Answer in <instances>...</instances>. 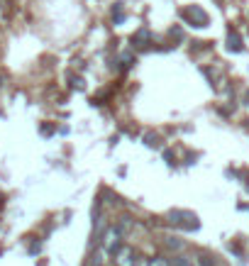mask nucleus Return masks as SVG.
Instances as JSON below:
<instances>
[{
	"mask_svg": "<svg viewBox=\"0 0 249 266\" xmlns=\"http://www.w3.org/2000/svg\"><path fill=\"white\" fill-rule=\"evenodd\" d=\"M168 222H173V225H178L183 230H198L200 227L198 217L193 212H188V210H171L168 212Z\"/></svg>",
	"mask_w": 249,
	"mask_h": 266,
	"instance_id": "f257e3e1",
	"label": "nucleus"
},
{
	"mask_svg": "<svg viewBox=\"0 0 249 266\" xmlns=\"http://www.w3.org/2000/svg\"><path fill=\"white\" fill-rule=\"evenodd\" d=\"M183 17L188 22H193L195 27H208V12L203 7H198V5H191L188 10H183Z\"/></svg>",
	"mask_w": 249,
	"mask_h": 266,
	"instance_id": "f03ea898",
	"label": "nucleus"
},
{
	"mask_svg": "<svg viewBox=\"0 0 249 266\" xmlns=\"http://www.w3.org/2000/svg\"><path fill=\"white\" fill-rule=\"evenodd\" d=\"M135 249H130V247H120L117 252H115V264L117 266H135Z\"/></svg>",
	"mask_w": 249,
	"mask_h": 266,
	"instance_id": "7ed1b4c3",
	"label": "nucleus"
},
{
	"mask_svg": "<svg viewBox=\"0 0 249 266\" xmlns=\"http://www.w3.org/2000/svg\"><path fill=\"white\" fill-rule=\"evenodd\" d=\"M120 235H122V232H120L117 227H110V230L105 232V237H103V247H105L108 252H112V254L120 249Z\"/></svg>",
	"mask_w": 249,
	"mask_h": 266,
	"instance_id": "20e7f679",
	"label": "nucleus"
},
{
	"mask_svg": "<svg viewBox=\"0 0 249 266\" xmlns=\"http://www.w3.org/2000/svg\"><path fill=\"white\" fill-rule=\"evenodd\" d=\"M227 49H230V52H242V49H245L242 37H240L237 32H230V34H227Z\"/></svg>",
	"mask_w": 249,
	"mask_h": 266,
	"instance_id": "39448f33",
	"label": "nucleus"
},
{
	"mask_svg": "<svg viewBox=\"0 0 249 266\" xmlns=\"http://www.w3.org/2000/svg\"><path fill=\"white\" fill-rule=\"evenodd\" d=\"M147 42H149V32L147 30H139L135 37H132V44H137V47H147Z\"/></svg>",
	"mask_w": 249,
	"mask_h": 266,
	"instance_id": "423d86ee",
	"label": "nucleus"
},
{
	"mask_svg": "<svg viewBox=\"0 0 249 266\" xmlns=\"http://www.w3.org/2000/svg\"><path fill=\"white\" fill-rule=\"evenodd\" d=\"M171 266H191V259L188 257H173Z\"/></svg>",
	"mask_w": 249,
	"mask_h": 266,
	"instance_id": "0eeeda50",
	"label": "nucleus"
},
{
	"mask_svg": "<svg viewBox=\"0 0 249 266\" xmlns=\"http://www.w3.org/2000/svg\"><path fill=\"white\" fill-rule=\"evenodd\" d=\"M166 247H168V249H181L183 244H181L178 239H173V237H168V239H166Z\"/></svg>",
	"mask_w": 249,
	"mask_h": 266,
	"instance_id": "6e6552de",
	"label": "nucleus"
},
{
	"mask_svg": "<svg viewBox=\"0 0 249 266\" xmlns=\"http://www.w3.org/2000/svg\"><path fill=\"white\" fill-rule=\"evenodd\" d=\"M149 266H171V264H168V262H166L164 257H154V259H152V262H149Z\"/></svg>",
	"mask_w": 249,
	"mask_h": 266,
	"instance_id": "1a4fd4ad",
	"label": "nucleus"
},
{
	"mask_svg": "<svg viewBox=\"0 0 249 266\" xmlns=\"http://www.w3.org/2000/svg\"><path fill=\"white\" fill-rule=\"evenodd\" d=\"M198 266H213V262H210L208 257H200V259H198Z\"/></svg>",
	"mask_w": 249,
	"mask_h": 266,
	"instance_id": "9d476101",
	"label": "nucleus"
}]
</instances>
